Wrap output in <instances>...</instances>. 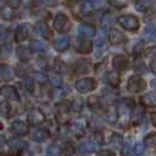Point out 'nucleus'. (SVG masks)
<instances>
[{"instance_id": "1", "label": "nucleus", "mask_w": 156, "mask_h": 156, "mask_svg": "<svg viewBox=\"0 0 156 156\" xmlns=\"http://www.w3.org/2000/svg\"><path fill=\"white\" fill-rule=\"evenodd\" d=\"M55 119L59 123H67L70 119V106L67 101H60L55 105Z\"/></svg>"}, {"instance_id": "2", "label": "nucleus", "mask_w": 156, "mask_h": 156, "mask_svg": "<svg viewBox=\"0 0 156 156\" xmlns=\"http://www.w3.org/2000/svg\"><path fill=\"white\" fill-rule=\"evenodd\" d=\"M117 21L125 30L129 32L137 31L140 27V20L134 14H123L117 19Z\"/></svg>"}, {"instance_id": "3", "label": "nucleus", "mask_w": 156, "mask_h": 156, "mask_svg": "<svg viewBox=\"0 0 156 156\" xmlns=\"http://www.w3.org/2000/svg\"><path fill=\"white\" fill-rule=\"evenodd\" d=\"M53 26H54L55 31H58L59 33H66L70 30L69 18L65 13H59L53 20Z\"/></svg>"}, {"instance_id": "4", "label": "nucleus", "mask_w": 156, "mask_h": 156, "mask_svg": "<svg viewBox=\"0 0 156 156\" xmlns=\"http://www.w3.org/2000/svg\"><path fill=\"white\" fill-rule=\"evenodd\" d=\"M147 83L140 75H133L130 76L127 83V89L132 93H141L146 89Z\"/></svg>"}, {"instance_id": "5", "label": "nucleus", "mask_w": 156, "mask_h": 156, "mask_svg": "<svg viewBox=\"0 0 156 156\" xmlns=\"http://www.w3.org/2000/svg\"><path fill=\"white\" fill-rule=\"evenodd\" d=\"M96 80L93 78H83V79H80L76 81L75 83V88L76 90H79V93H82V94H86L89 93L94 90L96 88Z\"/></svg>"}, {"instance_id": "6", "label": "nucleus", "mask_w": 156, "mask_h": 156, "mask_svg": "<svg viewBox=\"0 0 156 156\" xmlns=\"http://www.w3.org/2000/svg\"><path fill=\"white\" fill-rule=\"evenodd\" d=\"M74 48L80 54H89L93 51V42L86 38H75Z\"/></svg>"}, {"instance_id": "7", "label": "nucleus", "mask_w": 156, "mask_h": 156, "mask_svg": "<svg viewBox=\"0 0 156 156\" xmlns=\"http://www.w3.org/2000/svg\"><path fill=\"white\" fill-rule=\"evenodd\" d=\"M11 130L16 136H26L28 134V125L23 120H16L11 126Z\"/></svg>"}, {"instance_id": "8", "label": "nucleus", "mask_w": 156, "mask_h": 156, "mask_svg": "<svg viewBox=\"0 0 156 156\" xmlns=\"http://www.w3.org/2000/svg\"><path fill=\"white\" fill-rule=\"evenodd\" d=\"M1 95L7 101H19V94L18 90L13 86H4L1 88Z\"/></svg>"}, {"instance_id": "9", "label": "nucleus", "mask_w": 156, "mask_h": 156, "mask_svg": "<svg viewBox=\"0 0 156 156\" xmlns=\"http://www.w3.org/2000/svg\"><path fill=\"white\" fill-rule=\"evenodd\" d=\"M108 38H109L110 44H113V45H122V44L127 42V38H126L125 34L119 30H115V28L110 30Z\"/></svg>"}, {"instance_id": "10", "label": "nucleus", "mask_w": 156, "mask_h": 156, "mask_svg": "<svg viewBox=\"0 0 156 156\" xmlns=\"http://www.w3.org/2000/svg\"><path fill=\"white\" fill-rule=\"evenodd\" d=\"M30 33H31V26L28 23H23L20 25L16 31V40L18 42H21V41H25L30 37Z\"/></svg>"}, {"instance_id": "11", "label": "nucleus", "mask_w": 156, "mask_h": 156, "mask_svg": "<svg viewBox=\"0 0 156 156\" xmlns=\"http://www.w3.org/2000/svg\"><path fill=\"white\" fill-rule=\"evenodd\" d=\"M47 137H49V132L45 129V128H40V127H37V128H33L31 132V139L35 142H42L45 141Z\"/></svg>"}, {"instance_id": "12", "label": "nucleus", "mask_w": 156, "mask_h": 156, "mask_svg": "<svg viewBox=\"0 0 156 156\" xmlns=\"http://www.w3.org/2000/svg\"><path fill=\"white\" fill-rule=\"evenodd\" d=\"M53 46H54V48L58 52H63L69 47V38L67 35H65V34L59 35L58 38L54 39Z\"/></svg>"}, {"instance_id": "13", "label": "nucleus", "mask_w": 156, "mask_h": 156, "mask_svg": "<svg viewBox=\"0 0 156 156\" xmlns=\"http://www.w3.org/2000/svg\"><path fill=\"white\" fill-rule=\"evenodd\" d=\"M78 31H79V34L82 38H92V37H94L96 34V30H95V27H94L93 25L86 23H81L79 26Z\"/></svg>"}, {"instance_id": "14", "label": "nucleus", "mask_w": 156, "mask_h": 156, "mask_svg": "<svg viewBox=\"0 0 156 156\" xmlns=\"http://www.w3.org/2000/svg\"><path fill=\"white\" fill-rule=\"evenodd\" d=\"M113 67L116 70H125L128 67V59L125 55H116L113 59Z\"/></svg>"}, {"instance_id": "15", "label": "nucleus", "mask_w": 156, "mask_h": 156, "mask_svg": "<svg viewBox=\"0 0 156 156\" xmlns=\"http://www.w3.org/2000/svg\"><path fill=\"white\" fill-rule=\"evenodd\" d=\"M141 103L144 107H149V108H154L156 107V93H147L142 95L141 98Z\"/></svg>"}, {"instance_id": "16", "label": "nucleus", "mask_w": 156, "mask_h": 156, "mask_svg": "<svg viewBox=\"0 0 156 156\" xmlns=\"http://www.w3.org/2000/svg\"><path fill=\"white\" fill-rule=\"evenodd\" d=\"M89 70V65L86 60H78L73 65V73L74 74H82Z\"/></svg>"}, {"instance_id": "17", "label": "nucleus", "mask_w": 156, "mask_h": 156, "mask_svg": "<svg viewBox=\"0 0 156 156\" xmlns=\"http://www.w3.org/2000/svg\"><path fill=\"white\" fill-rule=\"evenodd\" d=\"M35 32L41 35V37H44V38H46L48 39L49 37H51V30H49V27L47 26L46 23H44V21H40L35 25Z\"/></svg>"}, {"instance_id": "18", "label": "nucleus", "mask_w": 156, "mask_h": 156, "mask_svg": "<svg viewBox=\"0 0 156 156\" xmlns=\"http://www.w3.org/2000/svg\"><path fill=\"white\" fill-rule=\"evenodd\" d=\"M96 150V143L93 141H85L80 144L79 151L81 154H88V153H93Z\"/></svg>"}, {"instance_id": "19", "label": "nucleus", "mask_w": 156, "mask_h": 156, "mask_svg": "<svg viewBox=\"0 0 156 156\" xmlns=\"http://www.w3.org/2000/svg\"><path fill=\"white\" fill-rule=\"evenodd\" d=\"M31 48H27V46H19L16 48V56L21 60V61H27L31 58Z\"/></svg>"}, {"instance_id": "20", "label": "nucleus", "mask_w": 156, "mask_h": 156, "mask_svg": "<svg viewBox=\"0 0 156 156\" xmlns=\"http://www.w3.org/2000/svg\"><path fill=\"white\" fill-rule=\"evenodd\" d=\"M0 75H1V79L4 81H9L14 78V72L12 69V67H9L7 65L2 63L1 65V72H0Z\"/></svg>"}, {"instance_id": "21", "label": "nucleus", "mask_w": 156, "mask_h": 156, "mask_svg": "<svg viewBox=\"0 0 156 156\" xmlns=\"http://www.w3.org/2000/svg\"><path fill=\"white\" fill-rule=\"evenodd\" d=\"M28 121L33 126H39L41 122H44V115L39 110H33L28 115Z\"/></svg>"}, {"instance_id": "22", "label": "nucleus", "mask_w": 156, "mask_h": 156, "mask_svg": "<svg viewBox=\"0 0 156 156\" xmlns=\"http://www.w3.org/2000/svg\"><path fill=\"white\" fill-rule=\"evenodd\" d=\"M107 81L112 87H117L120 85V73L115 70L108 72L107 74Z\"/></svg>"}, {"instance_id": "23", "label": "nucleus", "mask_w": 156, "mask_h": 156, "mask_svg": "<svg viewBox=\"0 0 156 156\" xmlns=\"http://www.w3.org/2000/svg\"><path fill=\"white\" fill-rule=\"evenodd\" d=\"M156 39V30L153 26L146 27V30L143 32V40L146 42H151Z\"/></svg>"}, {"instance_id": "24", "label": "nucleus", "mask_w": 156, "mask_h": 156, "mask_svg": "<svg viewBox=\"0 0 156 156\" xmlns=\"http://www.w3.org/2000/svg\"><path fill=\"white\" fill-rule=\"evenodd\" d=\"M32 52H35V53H40V52H45L47 49L46 44H44L42 41L40 40H33L31 42V46H30Z\"/></svg>"}, {"instance_id": "25", "label": "nucleus", "mask_w": 156, "mask_h": 156, "mask_svg": "<svg viewBox=\"0 0 156 156\" xmlns=\"http://www.w3.org/2000/svg\"><path fill=\"white\" fill-rule=\"evenodd\" d=\"M153 6L151 0H137L136 1V9L141 12H148Z\"/></svg>"}, {"instance_id": "26", "label": "nucleus", "mask_w": 156, "mask_h": 156, "mask_svg": "<svg viewBox=\"0 0 156 156\" xmlns=\"http://www.w3.org/2000/svg\"><path fill=\"white\" fill-rule=\"evenodd\" d=\"M1 18L4 20H12L14 18V12H13V8L8 7V6H2L1 7Z\"/></svg>"}, {"instance_id": "27", "label": "nucleus", "mask_w": 156, "mask_h": 156, "mask_svg": "<svg viewBox=\"0 0 156 156\" xmlns=\"http://www.w3.org/2000/svg\"><path fill=\"white\" fill-rule=\"evenodd\" d=\"M88 106L92 110H98L101 106V100H99V96L93 95L88 98Z\"/></svg>"}, {"instance_id": "28", "label": "nucleus", "mask_w": 156, "mask_h": 156, "mask_svg": "<svg viewBox=\"0 0 156 156\" xmlns=\"http://www.w3.org/2000/svg\"><path fill=\"white\" fill-rule=\"evenodd\" d=\"M143 114H144V110L142 109H135L133 113V117H132V120H133V122L135 125H139L141 121H142V119H143Z\"/></svg>"}, {"instance_id": "29", "label": "nucleus", "mask_w": 156, "mask_h": 156, "mask_svg": "<svg viewBox=\"0 0 156 156\" xmlns=\"http://www.w3.org/2000/svg\"><path fill=\"white\" fill-rule=\"evenodd\" d=\"M34 4L38 6H48V7H54L58 5V0H34Z\"/></svg>"}, {"instance_id": "30", "label": "nucleus", "mask_w": 156, "mask_h": 156, "mask_svg": "<svg viewBox=\"0 0 156 156\" xmlns=\"http://www.w3.org/2000/svg\"><path fill=\"white\" fill-rule=\"evenodd\" d=\"M108 2L115 8H125L127 6V0H108Z\"/></svg>"}, {"instance_id": "31", "label": "nucleus", "mask_w": 156, "mask_h": 156, "mask_svg": "<svg viewBox=\"0 0 156 156\" xmlns=\"http://www.w3.org/2000/svg\"><path fill=\"white\" fill-rule=\"evenodd\" d=\"M4 2H5L6 6L13 8V9H16V8H18L20 5H21L23 0H4Z\"/></svg>"}, {"instance_id": "32", "label": "nucleus", "mask_w": 156, "mask_h": 156, "mask_svg": "<svg viewBox=\"0 0 156 156\" xmlns=\"http://www.w3.org/2000/svg\"><path fill=\"white\" fill-rule=\"evenodd\" d=\"M34 79H35L37 82H39V83H41V85L46 83L47 80H48V78L46 76V74H44V73H41V72L35 73V74H34Z\"/></svg>"}, {"instance_id": "33", "label": "nucleus", "mask_w": 156, "mask_h": 156, "mask_svg": "<svg viewBox=\"0 0 156 156\" xmlns=\"http://www.w3.org/2000/svg\"><path fill=\"white\" fill-rule=\"evenodd\" d=\"M114 21H115L114 18H113V16H110V14H107V16H105L101 19V23L105 26V27H108V26H110V25H113Z\"/></svg>"}, {"instance_id": "34", "label": "nucleus", "mask_w": 156, "mask_h": 156, "mask_svg": "<svg viewBox=\"0 0 156 156\" xmlns=\"http://www.w3.org/2000/svg\"><path fill=\"white\" fill-rule=\"evenodd\" d=\"M74 151H75V149L73 147V144H72V143H67V144L65 146V148H63L62 154H63V156H72L74 154Z\"/></svg>"}, {"instance_id": "35", "label": "nucleus", "mask_w": 156, "mask_h": 156, "mask_svg": "<svg viewBox=\"0 0 156 156\" xmlns=\"http://www.w3.org/2000/svg\"><path fill=\"white\" fill-rule=\"evenodd\" d=\"M61 155V150L58 148V146L52 144L48 148V156H60Z\"/></svg>"}, {"instance_id": "36", "label": "nucleus", "mask_w": 156, "mask_h": 156, "mask_svg": "<svg viewBox=\"0 0 156 156\" xmlns=\"http://www.w3.org/2000/svg\"><path fill=\"white\" fill-rule=\"evenodd\" d=\"M16 70L19 72V75H21V76H25L28 72H26V70H31V68L26 65V63H21V65H19L18 67H16Z\"/></svg>"}, {"instance_id": "37", "label": "nucleus", "mask_w": 156, "mask_h": 156, "mask_svg": "<svg viewBox=\"0 0 156 156\" xmlns=\"http://www.w3.org/2000/svg\"><path fill=\"white\" fill-rule=\"evenodd\" d=\"M48 80L51 81V83L53 85V86L55 87H58V86H60L61 85V78L58 75V74H53V75H51L49 78H48Z\"/></svg>"}, {"instance_id": "38", "label": "nucleus", "mask_w": 156, "mask_h": 156, "mask_svg": "<svg viewBox=\"0 0 156 156\" xmlns=\"http://www.w3.org/2000/svg\"><path fill=\"white\" fill-rule=\"evenodd\" d=\"M146 144L149 146V147H154L156 148V134H151L150 136H148L147 139H146Z\"/></svg>"}, {"instance_id": "39", "label": "nucleus", "mask_w": 156, "mask_h": 156, "mask_svg": "<svg viewBox=\"0 0 156 156\" xmlns=\"http://www.w3.org/2000/svg\"><path fill=\"white\" fill-rule=\"evenodd\" d=\"M23 85H25L26 89H27L30 93H33V90H34V81H33V80L26 79V80L23 81Z\"/></svg>"}, {"instance_id": "40", "label": "nucleus", "mask_w": 156, "mask_h": 156, "mask_svg": "<svg viewBox=\"0 0 156 156\" xmlns=\"http://www.w3.org/2000/svg\"><path fill=\"white\" fill-rule=\"evenodd\" d=\"M8 112L9 113V105H8V101H1V115L2 116H8V114L6 113Z\"/></svg>"}, {"instance_id": "41", "label": "nucleus", "mask_w": 156, "mask_h": 156, "mask_svg": "<svg viewBox=\"0 0 156 156\" xmlns=\"http://www.w3.org/2000/svg\"><path fill=\"white\" fill-rule=\"evenodd\" d=\"M134 69L137 70V72H144V70L147 69V67H146V65H144V62L142 61V60H137L136 62H135V65H134Z\"/></svg>"}, {"instance_id": "42", "label": "nucleus", "mask_w": 156, "mask_h": 156, "mask_svg": "<svg viewBox=\"0 0 156 156\" xmlns=\"http://www.w3.org/2000/svg\"><path fill=\"white\" fill-rule=\"evenodd\" d=\"M143 151H144V147H143V144L137 143V144L134 147V153H135L136 155H141V154H143Z\"/></svg>"}, {"instance_id": "43", "label": "nucleus", "mask_w": 156, "mask_h": 156, "mask_svg": "<svg viewBox=\"0 0 156 156\" xmlns=\"http://www.w3.org/2000/svg\"><path fill=\"white\" fill-rule=\"evenodd\" d=\"M81 107H82V101L80 99H76L73 102V109L76 110V112H80L81 110Z\"/></svg>"}, {"instance_id": "44", "label": "nucleus", "mask_w": 156, "mask_h": 156, "mask_svg": "<svg viewBox=\"0 0 156 156\" xmlns=\"http://www.w3.org/2000/svg\"><path fill=\"white\" fill-rule=\"evenodd\" d=\"M98 156H115V154L112 150H102V151L99 153Z\"/></svg>"}, {"instance_id": "45", "label": "nucleus", "mask_w": 156, "mask_h": 156, "mask_svg": "<svg viewBox=\"0 0 156 156\" xmlns=\"http://www.w3.org/2000/svg\"><path fill=\"white\" fill-rule=\"evenodd\" d=\"M19 156H32V153L27 148H25V149H23V150H20Z\"/></svg>"}, {"instance_id": "46", "label": "nucleus", "mask_w": 156, "mask_h": 156, "mask_svg": "<svg viewBox=\"0 0 156 156\" xmlns=\"http://www.w3.org/2000/svg\"><path fill=\"white\" fill-rule=\"evenodd\" d=\"M150 68H151V70L156 74V60H153V61H151V63H150Z\"/></svg>"}, {"instance_id": "47", "label": "nucleus", "mask_w": 156, "mask_h": 156, "mask_svg": "<svg viewBox=\"0 0 156 156\" xmlns=\"http://www.w3.org/2000/svg\"><path fill=\"white\" fill-rule=\"evenodd\" d=\"M151 122H153V125L156 127V112H154V113L151 114Z\"/></svg>"}, {"instance_id": "48", "label": "nucleus", "mask_w": 156, "mask_h": 156, "mask_svg": "<svg viewBox=\"0 0 156 156\" xmlns=\"http://www.w3.org/2000/svg\"><path fill=\"white\" fill-rule=\"evenodd\" d=\"M150 54L156 58V46H154L153 48H151V49H150Z\"/></svg>"}]
</instances>
